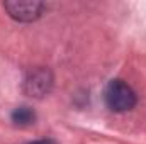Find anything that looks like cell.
Masks as SVG:
<instances>
[{"label":"cell","mask_w":146,"mask_h":144,"mask_svg":"<svg viewBox=\"0 0 146 144\" xmlns=\"http://www.w3.org/2000/svg\"><path fill=\"white\" fill-rule=\"evenodd\" d=\"M106 104L114 112H126L136 105L134 90L122 80H112L104 92Z\"/></svg>","instance_id":"6da1fadb"},{"label":"cell","mask_w":146,"mask_h":144,"mask_svg":"<svg viewBox=\"0 0 146 144\" xmlns=\"http://www.w3.org/2000/svg\"><path fill=\"white\" fill-rule=\"evenodd\" d=\"M5 9L9 10V15L21 22H31L41 17L44 5L39 2H7Z\"/></svg>","instance_id":"7a4b0ae2"},{"label":"cell","mask_w":146,"mask_h":144,"mask_svg":"<svg viewBox=\"0 0 146 144\" xmlns=\"http://www.w3.org/2000/svg\"><path fill=\"white\" fill-rule=\"evenodd\" d=\"M34 119H36V114L29 107H17L12 112V120L17 126H29L34 122Z\"/></svg>","instance_id":"277c9868"},{"label":"cell","mask_w":146,"mask_h":144,"mask_svg":"<svg viewBox=\"0 0 146 144\" xmlns=\"http://www.w3.org/2000/svg\"><path fill=\"white\" fill-rule=\"evenodd\" d=\"M29 144H56L53 139H42V141H34V143H29Z\"/></svg>","instance_id":"5b68a950"},{"label":"cell","mask_w":146,"mask_h":144,"mask_svg":"<svg viewBox=\"0 0 146 144\" xmlns=\"http://www.w3.org/2000/svg\"><path fill=\"white\" fill-rule=\"evenodd\" d=\"M51 85H53V76L44 68H37L34 71H31L29 76L26 78V90H27V93H31L34 97L46 95L49 92Z\"/></svg>","instance_id":"3957f363"}]
</instances>
